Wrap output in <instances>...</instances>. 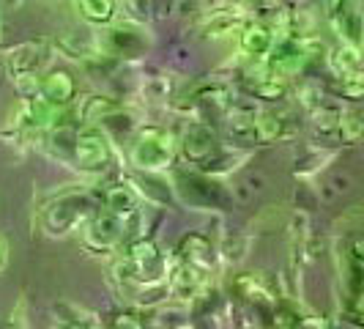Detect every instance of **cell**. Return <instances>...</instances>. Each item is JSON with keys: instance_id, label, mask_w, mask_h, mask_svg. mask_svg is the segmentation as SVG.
<instances>
[{"instance_id": "52a82bcc", "label": "cell", "mask_w": 364, "mask_h": 329, "mask_svg": "<svg viewBox=\"0 0 364 329\" xmlns=\"http://www.w3.org/2000/svg\"><path fill=\"white\" fill-rule=\"evenodd\" d=\"M247 25V11L238 3H219L211 9V14L203 19V36L205 38H225L238 33Z\"/></svg>"}, {"instance_id": "603a6c76", "label": "cell", "mask_w": 364, "mask_h": 329, "mask_svg": "<svg viewBox=\"0 0 364 329\" xmlns=\"http://www.w3.org/2000/svg\"><path fill=\"white\" fill-rule=\"evenodd\" d=\"M6 261H9V247H6V241L0 239V269L6 266Z\"/></svg>"}, {"instance_id": "5b68a950", "label": "cell", "mask_w": 364, "mask_h": 329, "mask_svg": "<svg viewBox=\"0 0 364 329\" xmlns=\"http://www.w3.org/2000/svg\"><path fill=\"white\" fill-rule=\"evenodd\" d=\"M178 151H181L183 160L189 164H195L198 170H205L222 154L217 135L205 121H192L189 127L183 129L181 140H178Z\"/></svg>"}, {"instance_id": "7a4b0ae2", "label": "cell", "mask_w": 364, "mask_h": 329, "mask_svg": "<svg viewBox=\"0 0 364 329\" xmlns=\"http://www.w3.org/2000/svg\"><path fill=\"white\" fill-rule=\"evenodd\" d=\"M88 201L80 192H63L58 195V201L41 209V228L53 236H66L69 231L77 228V222H82L88 214Z\"/></svg>"}, {"instance_id": "8992f818", "label": "cell", "mask_w": 364, "mask_h": 329, "mask_svg": "<svg viewBox=\"0 0 364 329\" xmlns=\"http://www.w3.org/2000/svg\"><path fill=\"white\" fill-rule=\"evenodd\" d=\"M151 44L148 31L134 25V22H118L105 31V36L99 38V50L107 55V58H137L143 55Z\"/></svg>"}, {"instance_id": "2e32d148", "label": "cell", "mask_w": 364, "mask_h": 329, "mask_svg": "<svg viewBox=\"0 0 364 329\" xmlns=\"http://www.w3.org/2000/svg\"><path fill=\"white\" fill-rule=\"evenodd\" d=\"M105 209L115 217H127L129 212L137 209V195L129 184H109L105 189Z\"/></svg>"}, {"instance_id": "7c38bea8", "label": "cell", "mask_w": 364, "mask_h": 329, "mask_svg": "<svg viewBox=\"0 0 364 329\" xmlns=\"http://www.w3.org/2000/svg\"><path fill=\"white\" fill-rule=\"evenodd\" d=\"M233 288H236L238 296H241L244 302H250V305H257V308H274V305H277V293H274L272 283L260 272L238 274Z\"/></svg>"}, {"instance_id": "e0dca14e", "label": "cell", "mask_w": 364, "mask_h": 329, "mask_svg": "<svg viewBox=\"0 0 364 329\" xmlns=\"http://www.w3.org/2000/svg\"><path fill=\"white\" fill-rule=\"evenodd\" d=\"M74 9L93 25H107L115 17V0H74Z\"/></svg>"}, {"instance_id": "7402d4cb", "label": "cell", "mask_w": 364, "mask_h": 329, "mask_svg": "<svg viewBox=\"0 0 364 329\" xmlns=\"http://www.w3.org/2000/svg\"><path fill=\"white\" fill-rule=\"evenodd\" d=\"M112 329H146V324H143V318H140L137 313H121V315L115 318Z\"/></svg>"}, {"instance_id": "9c48e42d", "label": "cell", "mask_w": 364, "mask_h": 329, "mask_svg": "<svg viewBox=\"0 0 364 329\" xmlns=\"http://www.w3.org/2000/svg\"><path fill=\"white\" fill-rule=\"evenodd\" d=\"M47 58H50V50L44 41H28V44H19L3 55V63H6V72L17 80V77L36 74Z\"/></svg>"}, {"instance_id": "5bb4252c", "label": "cell", "mask_w": 364, "mask_h": 329, "mask_svg": "<svg viewBox=\"0 0 364 329\" xmlns=\"http://www.w3.org/2000/svg\"><path fill=\"white\" fill-rule=\"evenodd\" d=\"M214 258H217V253H214L211 241L205 236H200V234H189L178 244V261L195 266V269H200V272H208L214 266Z\"/></svg>"}, {"instance_id": "3957f363", "label": "cell", "mask_w": 364, "mask_h": 329, "mask_svg": "<svg viewBox=\"0 0 364 329\" xmlns=\"http://www.w3.org/2000/svg\"><path fill=\"white\" fill-rule=\"evenodd\" d=\"M176 189L181 192L183 203H189L195 209H222V206H228L230 198H233L208 173H178Z\"/></svg>"}, {"instance_id": "d4e9b609", "label": "cell", "mask_w": 364, "mask_h": 329, "mask_svg": "<svg viewBox=\"0 0 364 329\" xmlns=\"http://www.w3.org/2000/svg\"><path fill=\"white\" fill-rule=\"evenodd\" d=\"M93 329H107V327H93Z\"/></svg>"}, {"instance_id": "ffe728a7", "label": "cell", "mask_w": 364, "mask_h": 329, "mask_svg": "<svg viewBox=\"0 0 364 329\" xmlns=\"http://www.w3.org/2000/svg\"><path fill=\"white\" fill-rule=\"evenodd\" d=\"M247 247H250V239L241 236V234H233V236H225V244H222V256L228 261H241L247 256Z\"/></svg>"}, {"instance_id": "9a60e30c", "label": "cell", "mask_w": 364, "mask_h": 329, "mask_svg": "<svg viewBox=\"0 0 364 329\" xmlns=\"http://www.w3.org/2000/svg\"><path fill=\"white\" fill-rule=\"evenodd\" d=\"M328 69L334 72L337 80H362V55L359 47L343 44L328 53Z\"/></svg>"}, {"instance_id": "ac0fdd59", "label": "cell", "mask_w": 364, "mask_h": 329, "mask_svg": "<svg viewBox=\"0 0 364 329\" xmlns=\"http://www.w3.org/2000/svg\"><path fill=\"white\" fill-rule=\"evenodd\" d=\"M334 137L340 143H346V146L359 143V137H362V115L359 113H343L340 124L334 129Z\"/></svg>"}, {"instance_id": "44dd1931", "label": "cell", "mask_w": 364, "mask_h": 329, "mask_svg": "<svg viewBox=\"0 0 364 329\" xmlns=\"http://www.w3.org/2000/svg\"><path fill=\"white\" fill-rule=\"evenodd\" d=\"M299 96H301V105H304L307 113H310L312 108H318L321 102H326V99H323V88H321V83H312V80L299 88Z\"/></svg>"}, {"instance_id": "277c9868", "label": "cell", "mask_w": 364, "mask_h": 329, "mask_svg": "<svg viewBox=\"0 0 364 329\" xmlns=\"http://www.w3.org/2000/svg\"><path fill=\"white\" fill-rule=\"evenodd\" d=\"M72 157H74V167H80V170H85V173H102V170L109 167V162H112L109 137L96 127L77 129Z\"/></svg>"}, {"instance_id": "30bf717a", "label": "cell", "mask_w": 364, "mask_h": 329, "mask_svg": "<svg viewBox=\"0 0 364 329\" xmlns=\"http://www.w3.org/2000/svg\"><path fill=\"white\" fill-rule=\"evenodd\" d=\"M74 96H77V83L69 72L53 69L38 77V99H44L50 108H72Z\"/></svg>"}, {"instance_id": "d6986e66", "label": "cell", "mask_w": 364, "mask_h": 329, "mask_svg": "<svg viewBox=\"0 0 364 329\" xmlns=\"http://www.w3.org/2000/svg\"><path fill=\"white\" fill-rule=\"evenodd\" d=\"M304 318L291 305H274L272 308V329H301Z\"/></svg>"}, {"instance_id": "cb8c5ba5", "label": "cell", "mask_w": 364, "mask_h": 329, "mask_svg": "<svg viewBox=\"0 0 364 329\" xmlns=\"http://www.w3.org/2000/svg\"><path fill=\"white\" fill-rule=\"evenodd\" d=\"M60 329H85V327H74V324H66V327H60Z\"/></svg>"}, {"instance_id": "ba28073f", "label": "cell", "mask_w": 364, "mask_h": 329, "mask_svg": "<svg viewBox=\"0 0 364 329\" xmlns=\"http://www.w3.org/2000/svg\"><path fill=\"white\" fill-rule=\"evenodd\" d=\"M82 239H85V247L88 250L109 253L124 239V222H121V217H115L109 212H102V214H96L91 219V225L85 228V236Z\"/></svg>"}, {"instance_id": "4fadbf2b", "label": "cell", "mask_w": 364, "mask_h": 329, "mask_svg": "<svg viewBox=\"0 0 364 329\" xmlns=\"http://www.w3.org/2000/svg\"><path fill=\"white\" fill-rule=\"evenodd\" d=\"M238 47L241 53L252 61H263L266 55L272 53L274 47V33L263 25V22H247L238 31Z\"/></svg>"}, {"instance_id": "6da1fadb", "label": "cell", "mask_w": 364, "mask_h": 329, "mask_svg": "<svg viewBox=\"0 0 364 329\" xmlns=\"http://www.w3.org/2000/svg\"><path fill=\"white\" fill-rule=\"evenodd\" d=\"M178 151V140L162 127H143L129 148V160L143 173H156L170 167Z\"/></svg>"}, {"instance_id": "8fae6325", "label": "cell", "mask_w": 364, "mask_h": 329, "mask_svg": "<svg viewBox=\"0 0 364 329\" xmlns=\"http://www.w3.org/2000/svg\"><path fill=\"white\" fill-rule=\"evenodd\" d=\"M164 288L173 299H198L205 288V272L178 261L170 272L164 274Z\"/></svg>"}]
</instances>
